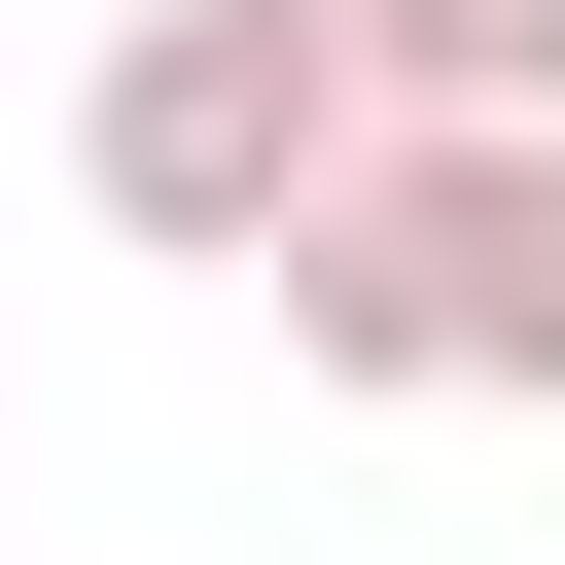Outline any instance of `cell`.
<instances>
[{"label":"cell","mask_w":565,"mask_h":565,"mask_svg":"<svg viewBox=\"0 0 565 565\" xmlns=\"http://www.w3.org/2000/svg\"><path fill=\"white\" fill-rule=\"evenodd\" d=\"M247 282L318 388H530L565 424V106H353Z\"/></svg>","instance_id":"cell-1"},{"label":"cell","mask_w":565,"mask_h":565,"mask_svg":"<svg viewBox=\"0 0 565 565\" xmlns=\"http://www.w3.org/2000/svg\"><path fill=\"white\" fill-rule=\"evenodd\" d=\"M353 106H565V0H318Z\"/></svg>","instance_id":"cell-3"},{"label":"cell","mask_w":565,"mask_h":565,"mask_svg":"<svg viewBox=\"0 0 565 565\" xmlns=\"http://www.w3.org/2000/svg\"><path fill=\"white\" fill-rule=\"evenodd\" d=\"M318 141H353V35H318V0H141V35L71 71V212H106V247H282Z\"/></svg>","instance_id":"cell-2"}]
</instances>
